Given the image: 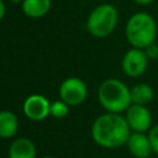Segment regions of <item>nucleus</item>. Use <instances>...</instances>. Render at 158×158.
Wrapping results in <instances>:
<instances>
[{
	"mask_svg": "<svg viewBox=\"0 0 158 158\" xmlns=\"http://www.w3.org/2000/svg\"><path fill=\"white\" fill-rule=\"evenodd\" d=\"M133 1L137 2V4H139V5H148V4L153 2L154 0H133Z\"/></svg>",
	"mask_w": 158,
	"mask_h": 158,
	"instance_id": "a211bd4d",
	"label": "nucleus"
},
{
	"mask_svg": "<svg viewBox=\"0 0 158 158\" xmlns=\"http://www.w3.org/2000/svg\"><path fill=\"white\" fill-rule=\"evenodd\" d=\"M121 67L126 75L137 78L146 72L148 67V57L142 48L132 47L123 54Z\"/></svg>",
	"mask_w": 158,
	"mask_h": 158,
	"instance_id": "423d86ee",
	"label": "nucleus"
},
{
	"mask_svg": "<svg viewBox=\"0 0 158 158\" xmlns=\"http://www.w3.org/2000/svg\"><path fill=\"white\" fill-rule=\"evenodd\" d=\"M131 128L121 114L106 112L95 118L91 125V137L102 148L114 149L127 143Z\"/></svg>",
	"mask_w": 158,
	"mask_h": 158,
	"instance_id": "f257e3e1",
	"label": "nucleus"
},
{
	"mask_svg": "<svg viewBox=\"0 0 158 158\" xmlns=\"http://www.w3.org/2000/svg\"><path fill=\"white\" fill-rule=\"evenodd\" d=\"M123 116L132 132H148L152 127V115L146 105L131 104Z\"/></svg>",
	"mask_w": 158,
	"mask_h": 158,
	"instance_id": "0eeeda50",
	"label": "nucleus"
},
{
	"mask_svg": "<svg viewBox=\"0 0 158 158\" xmlns=\"http://www.w3.org/2000/svg\"><path fill=\"white\" fill-rule=\"evenodd\" d=\"M37 149L30 138L20 137L9 147V158H36Z\"/></svg>",
	"mask_w": 158,
	"mask_h": 158,
	"instance_id": "9d476101",
	"label": "nucleus"
},
{
	"mask_svg": "<svg viewBox=\"0 0 158 158\" xmlns=\"http://www.w3.org/2000/svg\"><path fill=\"white\" fill-rule=\"evenodd\" d=\"M118 22V11L112 4L95 6L86 19L88 32L96 38H105L112 33Z\"/></svg>",
	"mask_w": 158,
	"mask_h": 158,
	"instance_id": "20e7f679",
	"label": "nucleus"
},
{
	"mask_svg": "<svg viewBox=\"0 0 158 158\" xmlns=\"http://www.w3.org/2000/svg\"><path fill=\"white\" fill-rule=\"evenodd\" d=\"M86 84L77 77H69L59 85V99H62L69 106H78L83 104L86 99Z\"/></svg>",
	"mask_w": 158,
	"mask_h": 158,
	"instance_id": "39448f33",
	"label": "nucleus"
},
{
	"mask_svg": "<svg viewBox=\"0 0 158 158\" xmlns=\"http://www.w3.org/2000/svg\"><path fill=\"white\" fill-rule=\"evenodd\" d=\"M22 110L27 118L32 121H42L49 116L51 102L41 94H32L25 99Z\"/></svg>",
	"mask_w": 158,
	"mask_h": 158,
	"instance_id": "6e6552de",
	"label": "nucleus"
},
{
	"mask_svg": "<svg viewBox=\"0 0 158 158\" xmlns=\"http://www.w3.org/2000/svg\"><path fill=\"white\" fill-rule=\"evenodd\" d=\"M98 99L107 112L115 114L125 112L132 104L131 89L122 80L116 78H109L99 85Z\"/></svg>",
	"mask_w": 158,
	"mask_h": 158,
	"instance_id": "f03ea898",
	"label": "nucleus"
},
{
	"mask_svg": "<svg viewBox=\"0 0 158 158\" xmlns=\"http://www.w3.org/2000/svg\"><path fill=\"white\" fill-rule=\"evenodd\" d=\"M0 9H1V12H0V17L4 19L5 17V2L1 0L0 1Z\"/></svg>",
	"mask_w": 158,
	"mask_h": 158,
	"instance_id": "f3484780",
	"label": "nucleus"
},
{
	"mask_svg": "<svg viewBox=\"0 0 158 158\" xmlns=\"http://www.w3.org/2000/svg\"><path fill=\"white\" fill-rule=\"evenodd\" d=\"M19 118L10 110H2L0 112V137L6 139L17 133Z\"/></svg>",
	"mask_w": 158,
	"mask_h": 158,
	"instance_id": "f8f14e48",
	"label": "nucleus"
},
{
	"mask_svg": "<svg viewBox=\"0 0 158 158\" xmlns=\"http://www.w3.org/2000/svg\"><path fill=\"white\" fill-rule=\"evenodd\" d=\"M126 146L135 158H148L153 153L148 133L146 132H131Z\"/></svg>",
	"mask_w": 158,
	"mask_h": 158,
	"instance_id": "1a4fd4ad",
	"label": "nucleus"
},
{
	"mask_svg": "<svg viewBox=\"0 0 158 158\" xmlns=\"http://www.w3.org/2000/svg\"><path fill=\"white\" fill-rule=\"evenodd\" d=\"M125 35L128 43L136 48H146L156 42L157 23L148 12L138 11L130 16L125 26Z\"/></svg>",
	"mask_w": 158,
	"mask_h": 158,
	"instance_id": "7ed1b4c3",
	"label": "nucleus"
},
{
	"mask_svg": "<svg viewBox=\"0 0 158 158\" xmlns=\"http://www.w3.org/2000/svg\"><path fill=\"white\" fill-rule=\"evenodd\" d=\"M153 89L146 83H141L131 88V101L132 104L147 105L153 99Z\"/></svg>",
	"mask_w": 158,
	"mask_h": 158,
	"instance_id": "ddd939ff",
	"label": "nucleus"
},
{
	"mask_svg": "<svg viewBox=\"0 0 158 158\" xmlns=\"http://www.w3.org/2000/svg\"><path fill=\"white\" fill-rule=\"evenodd\" d=\"M7 1H10V2H22L23 0H7Z\"/></svg>",
	"mask_w": 158,
	"mask_h": 158,
	"instance_id": "6ab92c4d",
	"label": "nucleus"
},
{
	"mask_svg": "<svg viewBox=\"0 0 158 158\" xmlns=\"http://www.w3.org/2000/svg\"><path fill=\"white\" fill-rule=\"evenodd\" d=\"M42 158H56V157H49V156H46V157H42Z\"/></svg>",
	"mask_w": 158,
	"mask_h": 158,
	"instance_id": "aec40b11",
	"label": "nucleus"
},
{
	"mask_svg": "<svg viewBox=\"0 0 158 158\" xmlns=\"http://www.w3.org/2000/svg\"><path fill=\"white\" fill-rule=\"evenodd\" d=\"M51 5V0H23L21 2L23 14L31 19H41L47 15Z\"/></svg>",
	"mask_w": 158,
	"mask_h": 158,
	"instance_id": "9b49d317",
	"label": "nucleus"
},
{
	"mask_svg": "<svg viewBox=\"0 0 158 158\" xmlns=\"http://www.w3.org/2000/svg\"><path fill=\"white\" fill-rule=\"evenodd\" d=\"M148 138H149L153 153L158 154V125L151 127V130L148 131Z\"/></svg>",
	"mask_w": 158,
	"mask_h": 158,
	"instance_id": "2eb2a0df",
	"label": "nucleus"
},
{
	"mask_svg": "<svg viewBox=\"0 0 158 158\" xmlns=\"http://www.w3.org/2000/svg\"><path fill=\"white\" fill-rule=\"evenodd\" d=\"M69 105L67 102H64L62 99L56 100L53 102H51V110H49V115L53 116L54 118H63L68 115L69 112Z\"/></svg>",
	"mask_w": 158,
	"mask_h": 158,
	"instance_id": "4468645a",
	"label": "nucleus"
},
{
	"mask_svg": "<svg viewBox=\"0 0 158 158\" xmlns=\"http://www.w3.org/2000/svg\"><path fill=\"white\" fill-rule=\"evenodd\" d=\"M143 51L147 54L148 59H156V58H158V44L156 42L148 44L146 48H143Z\"/></svg>",
	"mask_w": 158,
	"mask_h": 158,
	"instance_id": "dca6fc26",
	"label": "nucleus"
}]
</instances>
